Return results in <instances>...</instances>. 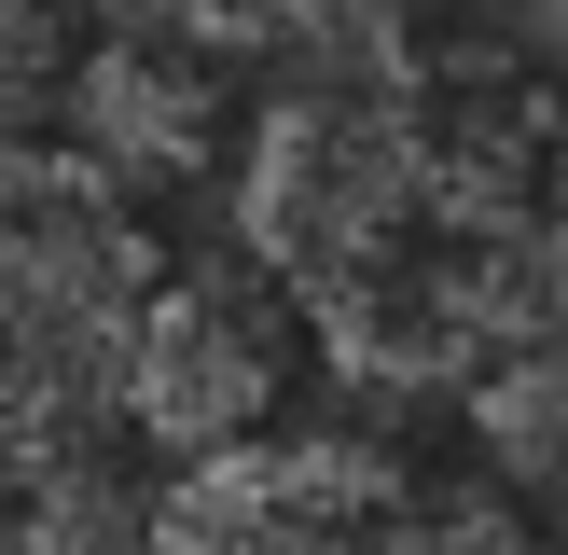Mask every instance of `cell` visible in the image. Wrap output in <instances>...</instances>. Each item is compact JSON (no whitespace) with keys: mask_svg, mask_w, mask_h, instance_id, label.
Listing matches in <instances>:
<instances>
[{"mask_svg":"<svg viewBox=\"0 0 568 555\" xmlns=\"http://www.w3.org/2000/svg\"><path fill=\"white\" fill-rule=\"evenodd\" d=\"M458 167H444L430 83H277L236 125V181H222V236L277 278L292 305L375 278L430 222H458Z\"/></svg>","mask_w":568,"mask_h":555,"instance_id":"6da1fadb","label":"cell"},{"mask_svg":"<svg viewBox=\"0 0 568 555\" xmlns=\"http://www.w3.org/2000/svg\"><path fill=\"white\" fill-rule=\"evenodd\" d=\"M153 278V222L111 194L98 167L0 139V431L55 444L111 431V361H125V305Z\"/></svg>","mask_w":568,"mask_h":555,"instance_id":"7a4b0ae2","label":"cell"},{"mask_svg":"<svg viewBox=\"0 0 568 555\" xmlns=\"http://www.w3.org/2000/svg\"><path fill=\"white\" fill-rule=\"evenodd\" d=\"M292 361H305V320L236 236L194 250V264L153 250V278L125 305V361H111V416L139 444H166V458H194V444L264 431L292 403Z\"/></svg>","mask_w":568,"mask_h":555,"instance_id":"3957f363","label":"cell"},{"mask_svg":"<svg viewBox=\"0 0 568 555\" xmlns=\"http://www.w3.org/2000/svg\"><path fill=\"white\" fill-rule=\"evenodd\" d=\"M388 500H403V458L361 431H236L194 444L181 486L139 500L153 542H209V555H305V542H388Z\"/></svg>","mask_w":568,"mask_h":555,"instance_id":"277c9868","label":"cell"},{"mask_svg":"<svg viewBox=\"0 0 568 555\" xmlns=\"http://www.w3.org/2000/svg\"><path fill=\"white\" fill-rule=\"evenodd\" d=\"M55 139L70 167H98L111 194H166L194 167H222V83L194 42H153V28H98V42L55 56Z\"/></svg>","mask_w":568,"mask_h":555,"instance_id":"5b68a950","label":"cell"},{"mask_svg":"<svg viewBox=\"0 0 568 555\" xmlns=\"http://www.w3.org/2000/svg\"><path fill=\"white\" fill-rule=\"evenodd\" d=\"M458 458L486 472L514 514H555L568 500V361H555V333L458 375Z\"/></svg>","mask_w":568,"mask_h":555,"instance_id":"8992f818","label":"cell"},{"mask_svg":"<svg viewBox=\"0 0 568 555\" xmlns=\"http://www.w3.org/2000/svg\"><path fill=\"white\" fill-rule=\"evenodd\" d=\"M55 56H70V0H0V139L55 111Z\"/></svg>","mask_w":568,"mask_h":555,"instance_id":"52a82bcc","label":"cell"},{"mask_svg":"<svg viewBox=\"0 0 568 555\" xmlns=\"http://www.w3.org/2000/svg\"><path fill=\"white\" fill-rule=\"evenodd\" d=\"M98 28H153V42H194V56H264V28L292 0H83Z\"/></svg>","mask_w":568,"mask_h":555,"instance_id":"ba28073f","label":"cell"}]
</instances>
